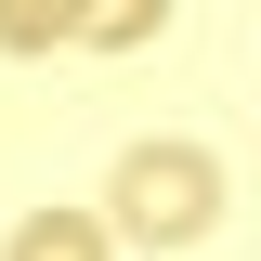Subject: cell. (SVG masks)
Instances as JSON below:
<instances>
[{"instance_id": "obj_1", "label": "cell", "mask_w": 261, "mask_h": 261, "mask_svg": "<svg viewBox=\"0 0 261 261\" xmlns=\"http://www.w3.org/2000/svg\"><path fill=\"white\" fill-rule=\"evenodd\" d=\"M118 222L144 248H196V235L222 222V170L196 157V144H130L118 157Z\"/></svg>"}, {"instance_id": "obj_2", "label": "cell", "mask_w": 261, "mask_h": 261, "mask_svg": "<svg viewBox=\"0 0 261 261\" xmlns=\"http://www.w3.org/2000/svg\"><path fill=\"white\" fill-rule=\"evenodd\" d=\"M170 27V0H79L65 13V39H92V53H130V39H157Z\"/></svg>"}, {"instance_id": "obj_3", "label": "cell", "mask_w": 261, "mask_h": 261, "mask_svg": "<svg viewBox=\"0 0 261 261\" xmlns=\"http://www.w3.org/2000/svg\"><path fill=\"white\" fill-rule=\"evenodd\" d=\"M0 261H105V235L79 222V209H39V222H13V248Z\"/></svg>"}, {"instance_id": "obj_4", "label": "cell", "mask_w": 261, "mask_h": 261, "mask_svg": "<svg viewBox=\"0 0 261 261\" xmlns=\"http://www.w3.org/2000/svg\"><path fill=\"white\" fill-rule=\"evenodd\" d=\"M79 0H0V53H53Z\"/></svg>"}]
</instances>
